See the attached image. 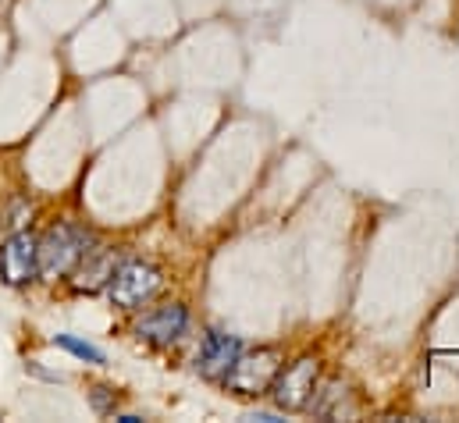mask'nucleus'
Returning <instances> with one entry per match:
<instances>
[{
  "label": "nucleus",
  "instance_id": "f257e3e1",
  "mask_svg": "<svg viewBox=\"0 0 459 423\" xmlns=\"http://www.w3.org/2000/svg\"><path fill=\"white\" fill-rule=\"evenodd\" d=\"M90 242H93V235L82 224H75V220L54 224L39 238V274L50 278V281L72 274L79 267V260L90 253Z\"/></svg>",
  "mask_w": 459,
  "mask_h": 423
},
{
  "label": "nucleus",
  "instance_id": "f03ea898",
  "mask_svg": "<svg viewBox=\"0 0 459 423\" xmlns=\"http://www.w3.org/2000/svg\"><path fill=\"white\" fill-rule=\"evenodd\" d=\"M164 285V271L146 260H125L117 263L115 278L108 281V296L117 310H139L146 299H153Z\"/></svg>",
  "mask_w": 459,
  "mask_h": 423
},
{
  "label": "nucleus",
  "instance_id": "7ed1b4c3",
  "mask_svg": "<svg viewBox=\"0 0 459 423\" xmlns=\"http://www.w3.org/2000/svg\"><path fill=\"white\" fill-rule=\"evenodd\" d=\"M281 352L264 345V349H253V352H238L235 367L225 377V388L235 392V395H267L278 370H281Z\"/></svg>",
  "mask_w": 459,
  "mask_h": 423
},
{
  "label": "nucleus",
  "instance_id": "20e7f679",
  "mask_svg": "<svg viewBox=\"0 0 459 423\" xmlns=\"http://www.w3.org/2000/svg\"><path fill=\"white\" fill-rule=\"evenodd\" d=\"M317 381H321V359L299 356L296 363L278 370V377L271 384V399L278 410H307L317 392Z\"/></svg>",
  "mask_w": 459,
  "mask_h": 423
},
{
  "label": "nucleus",
  "instance_id": "39448f33",
  "mask_svg": "<svg viewBox=\"0 0 459 423\" xmlns=\"http://www.w3.org/2000/svg\"><path fill=\"white\" fill-rule=\"evenodd\" d=\"M36 274H39V238L32 231H14L0 246V278L11 289H22Z\"/></svg>",
  "mask_w": 459,
  "mask_h": 423
},
{
  "label": "nucleus",
  "instance_id": "423d86ee",
  "mask_svg": "<svg viewBox=\"0 0 459 423\" xmlns=\"http://www.w3.org/2000/svg\"><path fill=\"white\" fill-rule=\"evenodd\" d=\"M238 352H242V341H238L235 334L211 327V331L204 334L200 352H196V370H200L207 381H225L229 370L235 367V359H238Z\"/></svg>",
  "mask_w": 459,
  "mask_h": 423
},
{
  "label": "nucleus",
  "instance_id": "0eeeda50",
  "mask_svg": "<svg viewBox=\"0 0 459 423\" xmlns=\"http://www.w3.org/2000/svg\"><path fill=\"white\" fill-rule=\"evenodd\" d=\"M189 327V310L182 303H171V306H157L150 310L146 317L135 324V338L139 341H150V345H171L186 334Z\"/></svg>",
  "mask_w": 459,
  "mask_h": 423
},
{
  "label": "nucleus",
  "instance_id": "6e6552de",
  "mask_svg": "<svg viewBox=\"0 0 459 423\" xmlns=\"http://www.w3.org/2000/svg\"><path fill=\"white\" fill-rule=\"evenodd\" d=\"M117 263H121L117 260V249H90L79 260V267H75L72 289L75 292H100V289H108V281L115 278Z\"/></svg>",
  "mask_w": 459,
  "mask_h": 423
},
{
  "label": "nucleus",
  "instance_id": "1a4fd4ad",
  "mask_svg": "<svg viewBox=\"0 0 459 423\" xmlns=\"http://www.w3.org/2000/svg\"><path fill=\"white\" fill-rule=\"evenodd\" d=\"M54 345H61V349H68L72 356H79V359H86V363H108V356L97 349V345H90V341H82V338H75V334H54Z\"/></svg>",
  "mask_w": 459,
  "mask_h": 423
},
{
  "label": "nucleus",
  "instance_id": "9d476101",
  "mask_svg": "<svg viewBox=\"0 0 459 423\" xmlns=\"http://www.w3.org/2000/svg\"><path fill=\"white\" fill-rule=\"evenodd\" d=\"M90 402H93V410L97 413H115V392L111 388H93V395H90Z\"/></svg>",
  "mask_w": 459,
  "mask_h": 423
},
{
  "label": "nucleus",
  "instance_id": "9b49d317",
  "mask_svg": "<svg viewBox=\"0 0 459 423\" xmlns=\"http://www.w3.org/2000/svg\"><path fill=\"white\" fill-rule=\"evenodd\" d=\"M117 423H143V417H132V413H125V417H117Z\"/></svg>",
  "mask_w": 459,
  "mask_h": 423
}]
</instances>
